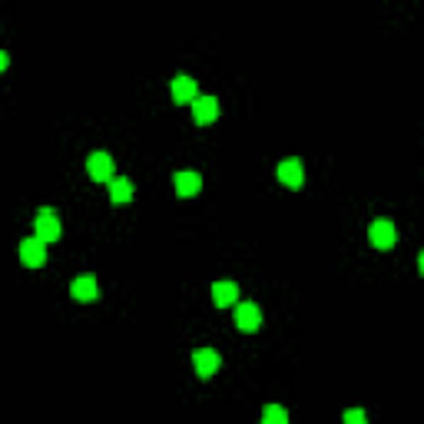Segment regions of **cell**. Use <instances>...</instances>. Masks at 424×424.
I'll list each match as a JSON object with an SVG mask.
<instances>
[{"label":"cell","mask_w":424,"mask_h":424,"mask_svg":"<svg viewBox=\"0 0 424 424\" xmlns=\"http://www.w3.org/2000/svg\"><path fill=\"white\" fill-rule=\"evenodd\" d=\"M368 239H371V245L375 249H391L398 239V229L391 219H375L371 226H368Z\"/></svg>","instance_id":"cell-1"},{"label":"cell","mask_w":424,"mask_h":424,"mask_svg":"<svg viewBox=\"0 0 424 424\" xmlns=\"http://www.w3.org/2000/svg\"><path fill=\"white\" fill-rule=\"evenodd\" d=\"M87 173H90V179H93V183H113L116 176H113V156L110 153H93L87 159Z\"/></svg>","instance_id":"cell-2"},{"label":"cell","mask_w":424,"mask_h":424,"mask_svg":"<svg viewBox=\"0 0 424 424\" xmlns=\"http://www.w3.org/2000/svg\"><path fill=\"white\" fill-rule=\"evenodd\" d=\"M33 229H37V239L57 242L60 232H63V226H60V219H57V212H53V209H40L37 222H33Z\"/></svg>","instance_id":"cell-3"},{"label":"cell","mask_w":424,"mask_h":424,"mask_svg":"<svg viewBox=\"0 0 424 424\" xmlns=\"http://www.w3.org/2000/svg\"><path fill=\"white\" fill-rule=\"evenodd\" d=\"M20 262L23 265H30V269H40L43 262H47V242L43 239H23L20 242Z\"/></svg>","instance_id":"cell-4"},{"label":"cell","mask_w":424,"mask_h":424,"mask_svg":"<svg viewBox=\"0 0 424 424\" xmlns=\"http://www.w3.org/2000/svg\"><path fill=\"white\" fill-rule=\"evenodd\" d=\"M219 365H222V358H219L216 348H199L193 355V368H196V375L199 378H212L219 371Z\"/></svg>","instance_id":"cell-5"},{"label":"cell","mask_w":424,"mask_h":424,"mask_svg":"<svg viewBox=\"0 0 424 424\" xmlns=\"http://www.w3.org/2000/svg\"><path fill=\"white\" fill-rule=\"evenodd\" d=\"M262 325V312L255 302H239L235 305V328L239 332H255Z\"/></svg>","instance_id":"cell-6"},{"label":"cell","mask_w":424,"mask_h":424,"mask_svg":"<svg viewBox=\"0 0 424 424\" xmlns=\"http://www.w3.org/2000/svg\"><path fill=\"white\" fill-rule=\"evenodd\" d=\"M279 179H282V186H289V189H302V183H305V169H302L299 159H282L279 163Z\"/></svg>","instance_id":"cell-7"},{"label":"cell","mask_w":424,"mask_h":424,"mask_svg":"<svg viewBox=\"0 0 424 424\" xmlns=\"http://www.w3.org/2000/svg\"><path fill=\"white\" fill-rule=\"evenodd\" d=\"M173 100L179 106H193L196 100H199V87H196V80L193 77H176L173 80Z\"/></svg>","instance_id":"cell-8"},{"label":"cell","mask_w":424,"mask_h":424,"mask_svg":"<svg viewBox=\"0 0 424 424\" xmlns=\"http://www.w3.org/2000/svg\"><path fill=\"white\" fill-rule=\"evenodd\" d=\"M212 302L226 309V305H239V285L235 282H216L212 285Z\"/></svg>","instance_id":"cell-9"},{"label":"cell","mask_w":424,"mask_h":424,"mask_svg":"<svg viewBox=\"0 0 424 424\" xmlns=\"http://www.w3.org/2000/svg\"><path fill=\"white\" fill-rule=\"evenodd\" d=\"M193 116H196V123H199V126L212 123V120L219 116V100H216V97H199L193 103Z\"/></svg>","instance_id":"cell-10"},{"label":"cell","mask_w":424,"mask_h":424,"mask_svg":"<svg viewBox=\"0 0 424 424\" xmlns=\"http://www.w3.org/2000/svg\"><path fill=\"white\" fill-rule=\"evenodd\" d=\"M70 292H73L77 302H93L97 299V279H93V275H80V279H73Z\"/></svg>","instance_id":"cell-11"},{"label":"cell","mask_w":424,"mask_h":424,"mask_svg":"<svg viewBox=\"0 0 424 424\" xmlns=\"http://www.w3.org/2000/svg\"><path fill=\"white\" fill-rule=\"evenodd\" d=\"M173 183H176V193L186 199V196H196L199 189H203V176L199 173H176Z\"/></svg>","instance_id":"cell-12"},{"label":"cell","mask_w":424,"mask_h":424,"mask_svg":"<svg viewBox=\"0 0 424 424\" xmlns=\"http://www.w3.org/2000/svg\"><path fill=\"white\" fill-rule=\"evenodd\" d=\"M110 199H113L116 206L129 203V199H133V183H129V179H123V176H120V179H113V183H110Z\"/></svg>","instance_id":"cell-13"},{"label":"cell","mask_w":424,"mask_h":424,"mask_svg":"<svg viewBox=\"0 0 424 424\" xmlns=\"http://www.w3.org/2000/svg\"><path fill=\"white\" fill-rule=\"evenodd\" d=\"M262 424H289V411L282 405H269L262 411Z\"/></svg>","instance_id":"cell-14"},{"label":"cell","mask_w":424,"mask_h":424,"mask_svg":"<svg viewBox=\"0 0 424 424\" xmlns=\"http://www.w3.org/2000/svg\"><path fill=\"white\" fill-rule=\"evenodd\" d=\"M341 421H345V424H368V418H365V411H361V408H348Z\"/></svg>","instance_id":"cell-15"},{"label":"cell","mask_w":424,"mask_h":424,"mask_svg":"<svg viewBox=\"0 0 424 424\" xmlns=\"http://www.w3.org/2000/svg\"><path fill=\"white\" fill-rule=\"evenodd\" d=\"M418 269H421V275H424V252L418 255Z\"/></svg>","instance_id":"cell-16"}]
</instances>
